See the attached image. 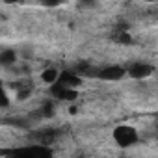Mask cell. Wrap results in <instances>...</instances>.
I'll use <instances>...</instances> for the list:
<instances>
[{
	"mask_svg": "<svg viewBox=\"0 0 158 158\" xmlns=\"http://www.w3.org/2000/svg\"><path fill=\"white\" fill-rule=\"evenodd\" d=\"M139 138V130L134 127V125H128V123H123L119 127L114 128V134H112V139L115 143L117 149H130Z\"/></svg>",
	"mask_w": 158,
	"mask_h": 158,
	"instance_id": "obj_1",
	"label": "cell"
},
{
	"mask_svg": "<svg viewBox=\"0 0 158 158\" xmlns=\"http://www.w3.org/2000/svg\"><path fill=\"white\" fill-rule=\"evenodd\" d=\"M123 158H127V156H123Z\"/></svg>",
	"mask_w": 158,
	"mask_h": 158,
	"instance_id": "obj_2",
	"label": "cell"
}]
</instances>
